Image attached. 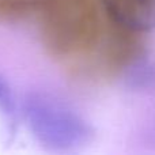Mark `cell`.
Segmentation results:
<instances>
[{
  "mask_svg": "<svg viewBox=\"0 0 155 155\" xmlns=\"http://www.w3.org/2000/svg\"><path fill=\"white\" fill-rule=\"evenodd\" d=\"M124 84L135 91L155 88V63L148 57L139 56L124 71Z\"/></svg>",
  "mask_w": 155,
  "mask_h": 155,
  "instance_id": "277c9868",
  "label": "cell"
},
{
  "mask_svg": "<svg viewBox=\"0 0 155 155\" xmlns=\"http://www.w3.org/2000/svg\"><path fill=\"white\" fill-rule=\"evenodd\" d=\"M0 121L4 132V142L10 144L16 135L19 123V106L11 84L0 75Z\"/></svg>",
  "mask_w": 155,
  "mask_h": 155,
  "instance_id": "3957f363",
  "label": "cell"
},
{
  "mask_svg": "<svg viewBox=\"0 0 155 155\" xmlns=\"http://www.w3.org/2000/svg\"><path fill=\"white\" fill-rule=\"evenodd\" d=\"M22 118L35 142L51 153L76 151L94 139L93 125L70 104L46 91L25 97Z\"/></svg>",
  "mask_w": 155,
  "mask_h": 155,
  "instance_id": "6da1fadb",
  "label": "cell"
},
{
  "mask_svg": "<svg viewBox=\"0 0 155 155\" xmlns=\"http://www.w3.org/2000/svg\"><path fill=\"white\" fill-rule=\"evenodd\" d=\"M106 16L127 33L155 30V0H99Z\"/></svg>",
  "mask_w": 155,
  "mask_h": 155,
  "instance_id": "7a4b0ae2",
  "label": "cell"
}]
</instances>
